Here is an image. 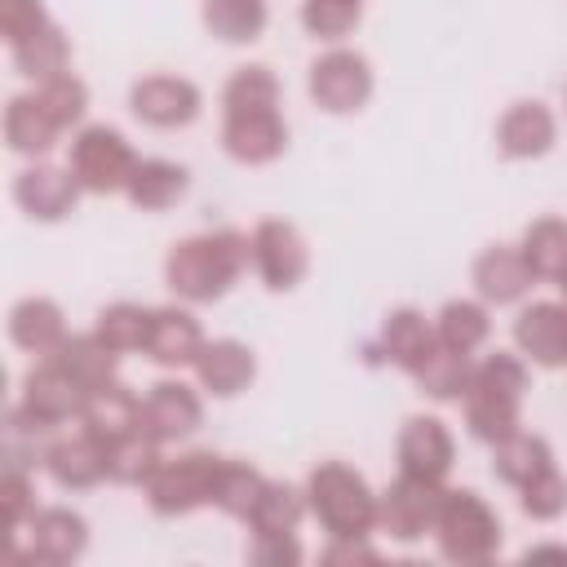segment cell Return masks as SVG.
Instances as JSON below:
<instances>
[{
	"instance_id": "8992f818",
	"label": "cell",
	"mask_w": 567,
	"mask_h": 567,
	"mask_svg": "<svg viewBox=\"0 0 567 567\" xmlns=\"http://www.w3.org/2000/svg\"><path fill=\"white\" fill-rule=\"evenodd\" d=\"M306 89L315 97V106H323L328 115H354L368 97H372V66L359 49H328L310 62Z\"/></svg>"
},
{
	"instance_id": "44dd1931",
	"label": "cell",
	"mask_w": 567,
	"mask_h": 567,
	"mask_svg": "<svg viewBox=\"0 0 567 567\" xmlns=\"http://www.w3.org/2000/svg\"><path fill=\"white\" fill-rule=\"evenodd\" d=\"M49 478L66 492H84V487H97L106 478V443L97 434H89L84 425L75 434H58L49 461H44Z\"/></svg>"
},
{
	"instance_id": "f1b7e54d",
	"label": "cell",
	"mask_w": 567,
	"mask_h": 567,
	"mask_svg": "<svg viewBox=\"0 0 567 567\" xmlns=\"http://www.w3.org/2000/svg\"><path fill=\"white\" fill-rule=\"evenodd\" d=\"M9 53H13L18 75H27V80H35V84H44V80H53V75H62V71L71 66V40L62 35V27H58L53 18H49L40 31H31L27 40L9 44Z\"/></svg>"
},
{
	"instance_id": "7dc6e473",
	"label": "cell",
	"mask_w": 567,
	"mask_h": 567,
	"mask_svg": "<svg viewBox=\"0 0 567 567\" xmlns=\"http://www.w3.org/2000/svg\"><path fill=\"white\" fill-rule=\"evenodd\" d=\"M248 563H261V567H292V563H301L297 532H288V536H252L248 540Z\"/></svg>"
},
{
	"instance_id": "d4e9b609",
	"label": "cell",
	"mask_w": 567,
	"mask_h": 567,
	"mask_svg": "<svg viewBox=\"0 0 567 567\" xmlns=\"http://www.w3.org/2000/svg\"><path fill=\"white\" fill-rule=\"evenodd\" d=\"M62 137V128L49 120V111L40 106L35 93H18L9 97L4 106V142L13 155H27V159H40L53 151V142Z\"/></svg>"
},
{
	"instance_id": "83f0119b",
	"label": "cell",
	"mask_w": 567,
	"mask_h": 567,
	"mask_svg": "<svg viewBox=\"0 0 567 567\" xmlns=\"http://www.w3.org/2000/svg\"><path fill=\"white\" fill-rule=\"evenodd\" d=\"M58 443V425L35 416L31 408L13 403L4 416V465H22V470H40L49 461Z\"/></svg>"
},
{
	"instance_id": "9a60e30c",
	"label": "cell",
	"mask_w": 567,
	"mask_h": 567,
	"mask_svg": "<svg viewBox=\"0 0 567 567\" xmlns=\"http://www.w3.org/2000/svg\"><path fill=\"white\" fill-rule=\"evenodd\" d=\"M470 279H474L478 301H487V306H514L536 284V275H532V266H527V257H523L518 244H492V248H483L474 257Z\"/></svg>"
},
{
	"instance_id": "ab89813d",
	"label": "cell",
	"mask_w": 567,
	"mask_h": 567,
	"mask_svg": "<svg viewBox=\"0 0 567 567\" xmlns=\"http://www.w3.org/2000/svg\"><path fill=\"white\" fill-rule=\"evenodd\" d=\"M266 106H279V80L270 66L252 62V66H239L226 89H221V111H266Z\"/></svg>"
},
{
	"instance_id": "b9f144b4",
	"label": "cell",
	"mask_w": 567,
	"mask_h": 567,
	"mask_svg": "<svg viewBox=\"0 0 567 567\" xmlns=\"http://www.w3.org/2000/svg\"><path fill=\"white\" fill-rule=\"evenodd\" d=\"M470 390H487V394H501V399H518L527 394V363L509 350H496V354H483L474 363V377H470Z\"/></svg>"
},
{
	"instance_id": "d6986e66",
	"label": "cell",
	"mask_w": 567,
	"mask_h": 567,
	"mask_svg": "<svg viewBox=\"0 0 567 567\" xmlns=\"http://www.w3.org/2000/svg\"><path fill=\"white\" fill-rule=\"evenodd\" d=\"M554 137H558V120L536 97L505 106V115L496 120V151L505 159H536L554 146Z\"/></svg>"
},
{
	"instance_id": "52a82bcc",
	"label": "cell",
	"mask_w": 567,
	"mask_h": 567,
	"mask_svg": "<svg viewBox=\"0 0 567 567\" xmlns=\"http://www.w3.org/2000/svg\"><path fill=\"white\" fill-rule=\"evenodd\" d=\"M439 496H443V483H430V478H416V474H403L377 496V527L390 536V540H421L434 532V514H439Z\"/></svg>"
},
{
	"instance_id": "603a6c76",
	"label": "cell",
	"mask_w": 567,
	"mask_h": 567,
	"mask_svg": "<svg viewBox=\"0 0 567 567\" xmlns=\"http://www.w3.org/2000/svg\"><path fill=\"white\" fill-rule=\"evenodd\" d=\"M66 319H62V306L53 297H22L13 310H9V341L35 359L53 354L62 341H66Z\"/></svg>"
},
{
	"instance_id": "1f68e13d",
	"label": "cell",
	"mask_w": 567,
	"mask_h": 567,
	"mask_svg": "<svg viewBox=\"0 0 567 567\" xmlns=\"http://www.w3.org/2000/svg\"><path fill=\"white\" fill-rule=\"evenodd\" d=\"M461 412H465L470 439H478L487 447H496L501 439L523 430V403L518 399H501V394H487V390H465Z\"/></svg>"
},
{
	"instance_id": "5bb4252c",
	"label": "cell",
	"mask_w": 567,
	"mask_h": 567,
	"mask_svg": "<svg viewBox=\"0 0 567 567\" xmlns=\"http://www.w3.org/2000/svg\"><path fill=\"white\" fill-rule=\"evenodd\" d=\"M80 182L71 168H58V164H27L18 177H13V199L27 217L35 221H62L75 199H80Z\"/></svg>"
},
{
	"instance_id": "277c9868",
	"label": "cell",
	"mask_w": 567,
	"mask_h": 567,
	"mask_svg": "<svg viewBox=\"0 0 567 567\" xmlns=\"http://www.w3.org/2000/svg\"><path fill=\"white\" fill-rule=\"evenodd\" d=\"M221 461L217 452H182V456H164L159 470L146 478V505L159 514V518H182V514H195L204 505H213V492H217V474H221Z\"/></svg>"
},
{
	"instance_id": "2e32d148",
	"label": "cell",
	"mask_w": 567,
	"mask_h": 567,
	"mask_svg": "<svg viewBox=\"0 0 567 567\" xmlns=\"http://www.w3.org/2000/svg\"><path fill=\"white\" fill-rule=\"evenodd\" d=\"M204 425V403L186 381H155L142 399V430L159 443L190 439Z\"/></svg>"
},
{
	"instance_id": "7bdbcfd3",
	"label": "cell",
	"mask_w": 567,
	"mask_h": 567,
	"mask_svg": "<svg viewBox=\"0 0 567 567\" xmlns=\"http://www.w3.org/2000/svg\"><path fill=\"white\" fill-rule=\"evenodd\" d=\"M363 18V0H301V27L315 40H346Z\"/></svg>"
},
{
	"instance_id": "4316f807",
	"label": "cell",
	"mask_w": 567,
	"mask_h": 567,
	"mask_svg": "<svg viewBox=\"0 0 567 567\" xmlns=\"http://www.w3.org/2000/svg\"><path fill=\"white\" fill-rule=\"evenodd\" d=\"M53 359L93 394V390H102V385H111V381H120V354L106 346V341H97V332H71L58 350H53Z\"/></svg>"
},
{
	"instance_id": "f35d334b",
	"label": "cell",
	"mask_w": 567,
	"mask_h": 567,
	"mask_svg": "<svg viewBox=\"0 0 567 567\" xmlns=\"http://www.w3.org/2000/svg\"><path fill=\"white\" fill-rule=\"evenodd\" d=\"M261 487H266V474L257 470V465H248V461H221V474H217V492H213V505L226 514V518H248L252 514V505H257V496H261Z\"/></svg>"
},
{
	"instance_id": "9c48e42d",
	"label": "cell",
	"mask_w": 567,
	"mask_h": 567,
	"mask_svg": "<svg viewBox=\"0 0 567 567\" xmlns=\"http://www.w3.org/2000/svg\"><path fill=\"white\" fill-rule=\"evenodd\" d=\"M221 151L235 164H275L288 151V124L279 106L266 111H221Z\"/></svg>"
},
{
	"instance_id": "5b68a950",
	"label": "cell",
	"mask_w": 567,
	"mask_h": 567,
	"mask_svg": "<svg viewBox=\"0 0 567 567\" xmlns=\"http://www.w3.org/2000/svg\"><path fill=\"white\" fill-rule=\"evenodd\" d=\"M66 168L75 173V182L89 195H115V190L128 186V177L137 168V155H133V146H128V137L120 128H111V124H84L71 137Z\"/></svg>"
},
{
	"instance_id": "7402d4cb",
	"label": "cell",
	"mask_w": 567,
	"mask_h": 567,
	"mask_svg": "<svg viewBox=\"0 0 567 567\" xmlns=\"http://www.w3.org/2000/svg\"><path fill=\"white\" fill-rule=\"evenodd\" d=\"M439 346V337H434V323L421 315V310H412V306H399V310H390L385 319H381V332H377V350H381V359L385 363H394V368H403L408 377L430 359V350Z\"/></svg>"
},
{
	"instance_id": "30bf717a",
	"label": "cell",
	"mask_w": 567,
	"mask_h": 567,
	"mask_svg": "<svg viewBox=\"0 0 567 567\" xmlns=\"http://www.w3.org/2000/svg\"><path fill=\"white\" fill-rule=\"evenodd\" d=\"M204 106V93L186 75H142L128 89V111L151 128H186Z\"/></svg>"
},
{
	"instance_id": "8d00e7d4",
	"label": "cell",
	"mask_w": 567,
	"mask_h": 567,
	"mask_svg": "<svg viewBox=\"0 0 567 567\" xmlns=\"http://www.w3.org/2000/svg\"><path fill=\"white\" fill-rule=\"evenodd\" d=\"M527 266L536 279L558 284L567 275V221L563 217H536L518 239Z\"/></svg>"
},
{
	"instance_id": "ee69618b",
	"label": "cell",
	"mask_w": 567,
	"mask_h": 567,
	"mask_svg": "<svg viewBox=\"0 0 567 567\" xmlns=\"http://www.w3.org/2000/svg\"><path fill=\"white\" fill-rule=\"evenodd\" d=\"M518 505H523V514L536 518V523H554L558 514H567V478H563V470L549 465V470H540L532 483H523V487H518Z\"/></svg>"
},
{
	"instance_id": "6da1fadb",
	"label": "cell",
	"mask_w": 567,
	"mask_h": 567,
	"mask_svg": "<svg viewBox=\"0 0 567 567\" xmlns=\"http://www.w3.org/2000/svg\"><path fill=\"white\" fill-rule=\"evenodd\" d=\"M252 266V235L217 226L190 239H177L164 257V284L186 306H208L230 292V284Z\"/></svg>"
},
{
	"instance_id": "74e56055",
	"label": "cell",
	"mask_w": 567,
	"mask_h": 567,
	"mask_svg": "<svg viewBox=\"0 0 567 567\" xmlns=\"http://www.w3.org/2000/svg\"><path fill=\"white\" fill-rule=\"evenodd\" d=\"M97 341H106L115 354H133V350H146V332H151V310L137 306V301H111L97 310V323H93Z\"/></svg>"
},
{
	"instance_id": "bcb514c9",
	"label": "cell",
	"mask_w": 567,
	"mask_h": 567,
	"mask_svg": "<svg viewBox=\"0 0 567 567\" xmlns=\"http://www.w3.org/2000/svg\"><path fill=\"white\" fill-rule=\"evenodd\" d=\"M44 22H49V13H44L40 0H4V4H0V31H4V44L27 40V35L40 31Z\"/></svg>"
},
{
	"instance_id": "ac0fdd59",
	"label": "cell",
	"mask_w": 567,
	"mask_h": 567,
	"mask_svg": "<svg viewBox=\"0 0 567 567\" xmlns=\"http://www.w3.org/2000/svg\"><path fill=\"white\" fill-rule=\"evenodd\" d=\"M204 350V328L186 306H155L151 332H146V359L159 368H186Z\"/></svg>"
},
{
	"instance_id": "8fae6325",
	"label": "cell",
	"mask_w": 567,
	"mask_h": 567,
	"mask_svg": "<svg viewBox=\"0 0 567 567\" xmlns=\"http://www.w3.org/2000/svg\"><path fill=\"white\" fill-rule=\"evenodd\" d=\"M18 403L31 408L35 416L53 421V425H66V421H80V412H84V403H89V390H84L53 354H44V359H35V368L22 377V399H18Z\"/></svg>"
},
{
	"instance_id": "f6af8a7d",
	"label": "cell",
	"mask_w": 567,
	"mask_h": 567,
	"mask_svg": "<svg viewBox=\"0 0 567 567\" xmlns=\"http://www.w3.org/2000/svg\"><path fill=\"white\" fill-rule=\"evenodd\" d=\"M0 509H4L9 536L31 523V514L40 509V505H35V478H31V470L4 465V474H0Z\"/></svg>"
},
{
	"instance_id": "c3c4849f",
	"label": "cell",
	"mask_w": 567,
	"mask_h": 567,
	"mask_svg": "<svg viewBox=\"0 0 567 567\" xmlns=\"http://www.w3.org/2000/svg\"><path fill=\"white\" fill-rule=\"evenodd\" d=\"M319 558L323 563H377L381 554L368 545V536H328V549Z\"/></svg>"
},
{
	"instance_id": "4dcf8cb0",
	"label": "cell",
	"mask_w": 567,
	"mask_h": 567,
	"mask_svg": "<svg viewBox=\"0 0 567 567\" xmlns=\"http://www.w3.org/2000/svg\"><path fill=\"white\" fill-rule=\"evenodd\" d=\"M306 509L310 505H306L301 487H292L284 478H266V487H261V496H257V505H252V514L244 523H248L252 536H288V532L301 527Z\"/></svg>"
},
{
	"instance_id": "e575fe53",
	"label": "cell",
	"mask_w": 567,
	"mask_h": 567,
	"mask_svg": "<svg viewBox=\"0 0 567 567\" xmlns=\"http://www.w3.org/2000/svg\"><path fill=\"white\" fill-rule=\"evenodd\" d=\"M492 332V319H487V301H470V297H452L443 301V310L434 315V337L439 346L447 350H461V354H474Z\"/></svg>"
},
{
	"instance_id": "d590c367",
	"label": "cell",
	"mask_w": 567,
	"mask_h": 567,
	"mask_svg": "<svg viewBox=\"0 0 567 567\" xmlns=\"http://www.w3.org/2000/svg\"><path fill=\"white\" fill-rule=\"evenodd\" d=\"M470 377H474V359L461 354V350H447V346H434L430 359L412 372L416 390L439 399V403H461L465 390H470Z\"/></svg>"
},
{
	"instance_id": "3957f363",
	"label": "cell",
	"mask_w": 567,
	"mask_h": 567,
	"mask_svg": "<svg viewBox=\"0 0 567 567\" xmlns=\"http://www.w3.org/2000/svg\"><path fill=\"white\" fill-rule=\"evenodd\" d=\"M430 536H434V545H439V554L447 563L478 567V563L496 558V549H501V518H496V509L478 492L443 487Z\"/></svg>"
},
{
	"instance_id": "e0dca14e",
	"label": "cell",
	"mask_w": 567,
	"mask_h": 567,
	"mask_svg": "<svg viewBox=\"0 0 567 567\" xmlns=\"http://www.w3.org/2000/svg\"><path fill=\"white\" fill-rule=\"evenodd\" d=\"M514 346L536 368H567V306L532 301L514 319Z\"/></svg>"
},
{
	"instance_id": "4fadbf2b",
	"label": "cell",
	"mask_w": 567,
	"mask_h": 567,
	"mask_svg": "<svg viewBox=\"0 0 567 567\" xmlns=\"http://www.w3.org/2000/svg\"><path fill=\"white\" fill-rule=\"evenodd\" d=\"M84 545H89V523L66 505H44L27 523V563L62 567V563H75Z\"/></svg>"
},
{
	"instance_id": "7c38bea8",
	"label": "cell",
	"mask_w": 567,
	"mask_h": 567,
	"mask_svg": "<svg viewBox=\"0 0 567 567\" xmlns=\"http://www.w3.org/2000/svg\"><path fill=\"white\" fill-rule=\"evenodd\" d=\"M394 452H399L403 474H416V478H430V483H443L452 461H456L452 430L439 416H408L403 430H399Z\"/></svg>"
},
{
	"instance_id": "f546056e",
	"label": "cell",
	"mask_w": 567,
	"mask_h": 567,
	"mask_svg": "<svg viewBox=\"0 0 567 567\" xmlns=\"http://www.w3.org/2000/svg\"><path fill=\"white\" fill-rule=\"evenodd\" d=\"M549 465H554V447H549L545 434L514 430L509 439H501V443L492 447V474H496L501 483H509V487L532 483V478H536L540 470H549Z\"/></svg>"
},
{
	"instance_id": "cb8c5ba5",
	"label": "cell",
	"mask_w": 567,
	"mask_h": 567,
	"mask_svg": "<svg viewBox=\"0 0 567 567\" xmlns=\"http://www.w3.org/2000/svg\"><path fill=\"white\" fill-rule=\"evenodd\" d=\"M80 425L89 434H97L102 443H115V439H124L128 430L142 425V394H133L124 381H111V385L89 394V403L80 412Z\"/></svg>"
},
{
	"instance_id": "ffe728a7",
	"label": "cell",
	"mask_w": 567,
	"mask_h": 567,
	"mask_svg": "<svg viewBox=\"0 0 567 567\" xmlns=\"http://www.w3.org/2000/svg\"><path fill=\"white\" fill-rule=\"evenodd\" d=\"M195 368V381L199 390H208L213 399H235L239 390H248V381L257 377V359L244 341L235 337H217V341H204L199 359L190 363Z\"/></svg>"
},
{
	"instance_id": "681fc988",
	"label": "cell",
	"mask_w": 567,
	"mask_h": 567,
	"mask_svg": "<svg viewBox=\"0 0 567 567\" xmlns=\"http://www.w3.org/2000/svg\"><path fill=\"white\" fill-rule=\"evenodd\" d=\"M558 301H563V306H567V275H563V279H558Z\"/></svg>"
},
{
	"instance_id": "d6a6232c",
	"label": "cell",
	"mask_w": 567,
	"mask_h": 567,
	"mask_svg": "<svg viewBox=\"0 0 567 567\" xmlns=\"http://www.w3.org/2000/svg\"><path fill=\"white\" fill-rule=\"evenodd\" d=\"M199 18H204V31L217 35L221 44H248L266 31L270 4L266 0H204Z\"/></svg>"
},
{
	"instance_id": "7a4b0ae2",
	"label": "cell",
	"mask_w": 567,
	"mask_h": 567,
	"mask_svg": "<svg viewBox=\"0 0 567 567\" xmlns=\"http://www.w3.org/2000/svg\"><path fill=\"white\" fill-rule=\"evenodd\" d=\"M306 505L328 536H372L377 492L346 461H323L306 478Z\"/></svg>"
},
{
	"instance_id": "484cf974",
	"label": "cell",
	"mask_w": 567,
	"mask_h": 567,
	"mask_svg": "<svg viewBox=\"0 0 567 567\" xmlns=\"http://www.w3.org/2000/svg\"><path fill=\"white\" fill-rule=\"evenodd\" d=\"M186 186H190V173L182 164H173V159H137L124 195L142 213H164L186 195Z\"/></svg>"
},
{
	"instance_id": "60d3db41",
	"label": "cell",
	"mask_w": 567,
	"mask_h": 567,
	"mask_svg": "<svg viewBox=\"0 0 567 567\" xmlns=\"http://www.w3.org/2000/svg\"><path fill=\"white\" fill-rule=\"evenodd\" d=\"M35 97H40V106L49 111V120H53L62 133L75 128V124L84 120V111H89V89H84V80L71 75V71H62V75L35 84Z\"/></svg>"
},
{
	"instance_id": "ba28073f",
	"label": "cell",
	"mask_w": 567,
	"mask_h": 567,
	"mask_svg": "<svg viewBox=\"0 0 567 567\" xmlns=\"http://www.w3.org/2000/svg\"><path fill=\"white\" fill-rule=\"evenodd\" d=\"M252 270L270 292H292L310 270V248L292 221L266 217L252 226Z\"/></svg>"
},
{
	"instance_id": "836d02e7",
	"label": "cell",
	"mask_w": 567,
	"mask_h": 567,
	"mask_svg": "<svg viewBox=\"0 0 567 567\" xmlns=\"http://www.w3.org/2000/svg\"><path fill=\"white\" fill-rule=\"evenodd\" d=\"M159 447H164V443H159L155 434H146L142 425L128 430L124 439L106 443V478H111V483H124V487H146V478H151V474L159 470V461H164Z\"/></svg>"
}]
</instances>
